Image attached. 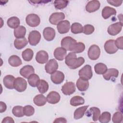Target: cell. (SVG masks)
Segmentation results:
<instances>
[{"instance_id":"cell-1","label":"cell","mask_w":123,"mask_h":123,"mask_svg":"<svg viewBox=\"0 0 123 123\" xmlns=\"http://www.w3.org/2000/svg\"><path fill=\"white\" fill-rule=\"evenodd\" d=\"M61 45L66 50L72 51L75 53L82 52L85 49V45L83 43L77 42L75 39L69 36L63 37Z\"/></svg>"},{"instance_id":"cell-2","label":"cell","mask_w":123,"mask_h":123,"mask_svg":"<svg viewBox=\"0 0 123 123\" xmlns=\"http://www.w3.org/2000/svg\"><path fill=\"white\" fill-rule=\"evenodd\" d=\"M85 62L84 58L81 57L77 58L75 53L71 52L65 58V63L71 69H75L80 67Z\"/></svg>"},{"instance_id":"cell-3","label":"cell","mask_w":123,"mask_h":123,"mask_svg":"<svg viewBox=\"0 0 123 123\" xmlns=\"http://www.w3.org/2000/svg\"><path fill=\"white\" fill-rule=\"evenodd\" d=\"M78 74L80 78L86 80L90 79L93 76L91 66L88 64L86 65L79 71Z\"/></svg>"},{"instance_id":"cell-4","label":"cell","mask_w":123,"mask_h":123,"mask_svg":"<svg viewBox=\"0 0 123 123\" xmlns=\"http://www.w3.org/2000/svg\"><path fill=\"white\" fill-rule=\"evenodd\" d=\"M26 24L30 26L34 27L38 26L40 23L39 17L36 14L31 13L27 15L25 18Z\"/></svg>"},{"instance_id":"cell-5","label":"cell","mask_w":123,"mask_h":123,"mask_svg":"<svg viewBox=\"0 0 123 123\" xmlns=\"http://www.w3.org/2000/svg\"><path fill=\"white\" fill-rule=\"evenodd\" d=\"M88 58L92 60H97L100 54V49L97 45H91L88 49Z\"/></svg>"},{"instance_id":"cell-6","label":"cell","mask_w":123,"mask_h":123,"mask_svg":"<svg viewBox=\"0 0 123 123\" xmlns=\"http://www.w3.org/2000/svg\"><path fill=\"white\" fill-rule=\"evenodd\" d=\"M27 88V82L23 78L18 77L16 78L14 82V88L19 92L25 90Z\"/></svg>"},{"instance_id":"cell-7","label":"cell","mask_w":123,"mask_h":123,"mask_svg":"<svg viewBox=\"0 0 123 123\" xmlns=\"http://www.w3.org/2000/svg\"><path fill=\"white\" fill-rule=\"evenodd\" d=\"M28 39L31 45L36 46L40 40L41 34L37 30H33L29 33Z\"/></svg>"},{"instance_id":"cell-8","label":"cell","mask_w":123,"mask_h":123,"mask_svg":"<svg viewBox=\"0 0 123 123\" xmlns=\"http://www.w3.org/2000/svg\"><path fill=\"white\" fill-rule=\"evenodd\" d=\"M74 83L72 82H67L62 86L61 90L65 95H71L75 91Z\"/></svg>"},{"instance_id":"cell-9","label":"cell","mask_w":123,"mask_h":123,"mask_svg":"<svg viewBox=\"0 0 123 123\" xmlns=\"http://www.w3.org/2000/svg\"><path fill=\"white\" fill-rule=\"evenodd\" d=\"M122 26L123 24L122 22H117L111 24L108 28V33L111 36H116L121 32Z\"/></svg>"},{"instance_id":"cell-10","label":"cell","mask_w":123,"mask_h":123,"mask_svg":"<svg viewBox=\"0 0 123 123\" xmlns=\"http://www.w3.org/2000/svg\"><path fill=\"white\" fill-rule=\"evenodd\" d=\"M104 47L106 52L110 54L116 53L118 49L115 44V40L113 39H110L107 40L105 43Z\"/></svg>"},{"instance_id":"cell-11","label":"cell","mask_w":123,"mask_h":123,"mask_svg":"<svg viewBox=\"0 0 123 123\" xmlns=\"http://www.w3.org/2000/svg\"><path fill=\"white\" fill-rule=\"evenodd\" d=\"M65 18V14L62 12H54L49 18V22L52 25H57Z\"/></svg>"},{"instance_id":"cell-12","label":"cell","mask_w":123,"mask_h":123,"mask_svg":"<svg viewBox=\"0 0 123 123\" xmlns=\"http://www.w3.org/2000/svg\"><path fill=\"white\" fill-rule=\"evenodd\" d=\"M58 68V64L55 59L49 60L45 66V69L47 73L52 74Z\"/></svg>"},{"instance_id":"cell-13","label":"cell","mask_w":123,"mask_h":123,"mask_svg":"<svg viewBox=\"0 0 123 123\" xmlns=\"http://www.w3.org/2000/svg\"><path fill=\"white\" fill-rule=\"evenodd\" d=\"M51 81L55 84H60L64 80V74L60 71H56L52 73L50 76Z\"/></svg>"},{"instance_id":"cell-14","label":"cell","mask_w":123,"mask_h":123,"mask_svg":"<svg viewBox=\"0 0 123 123\" xmlns=\"http://www.w3.org/2000/svg\"><path fill=\"white\" fill-rule=\"evenodd\" d=\"M57 28L60 34L67 33L70 28V23L68 20H63L57 25Z\"/></svg>"},{"instance_id":"cell-15","label":"cell","mask_w":123,"mask_h":123,"mask_svg":"<svg viewBox=\"0 0 123 123\" xmlns=\"http://www.w3.org/2000/svg\"><path fill=\"white\" fill-rule=\"evenodd\" d=\"M100 6V3L98 0H91L86 5V10L88 12H93L98 10L99 9Z\"/></svg>"},{"instance_id":"cell-16","label":"cell","mask_w":123,"mask_h":123,"mask_svg":"<svg viewBox=\"0 0 123 123\" xmlns=\"http://www.w3.org/2000/svg\"><path fill=\"white\" fill-rule=\"evenodd\" d=\"M43 35L45 40L48 41H51L55 38V31L52 27H47L44 29Z\"/></svg>"},{"instance_id":"cell-17","label":"cell","mask_w":123,"mask_h":123,"mask_svg":"<svg viewBox=\"0 0 123 123\" xmlns=\"http://www.w3.org/2000/svg\"><path fill=\"white\" fill-rule=\"evenodd\" d=\"M61 97L60 94L56 91L50 92L47 96V101L52 104H54L58 103L60 100Z\"/></svg>"},{"instance_id":"cell-18","label":"cell","mask_w":123,"mask_h":123,"mask_svg":"<svg viewBox=\"0 0 123 123\" xmlns=\"http://www.w3.org/2000/svg\"><path fill=\"white\" fill-rule=\"evenodd\" d=\"M35 73L33 67L30 65H27L23 67L20 71V74L25 78H28L31 74Z\"/></svg>"},{"instance_id":"cell-19","label":"cell","mask_w":123,"mask_h":123,"mask_svg":"<svg viewBox=\"0 0 123 123\" xmlns=\"http://www.w3.org/2000/svg\"><path fill=\"white\" fill-rule=\"evenodd\" d=\"M49 55L48 53L44 50H40L37 52L36 56V61L40 64H44L48 62Z\"/></svg>"},{"instance_id":"cell-20","label":"cell","mask_w":123,"mask_h":123,"mask_svg":"<svg viewBox=\"0 0 123 123\" xmlns=\"http://www.w3.org/2000/svg\"><path fill=\"white\" fill-rule=\"evenodd\" d=\"M15 78L13 75H7L3 80V83L4 86L9 89H12L14 88V82Z\"/></svg>"},{"instance_id":"cell-21","label":"cell","mask_w":123,"mask_h":123,"mask_svg":"<svg viewBox=\"0 0 123 123\" xmlns=\"http://www.w3.org/2000/svg\"><path fill=\"white\" fill-rule=\"evenodd\" d=\"M102 16L104 19H107L112 15L116 14V11L115 9L109 6L105 7L102 11Z\"/></svg>"},{"instance_id":"cell-22","label":"cell","mask_w":123,"mask_h":123,"mask_svg":"<svg viewBox=\"0 0 123 123\" xmlns=\"http://www.w3.org/2000/svg\"><path fill=\"white\" fill-rule=\"evenodd\" d=\"M66 50L62 47L57 48L54 51V56L55 58L59 61L63 60L66 55Z\"/></svg>"},{"instance_id":"cell-23","label":"cell","mask_w":123,"mask_h":123,"mask_svg":"<svg viewBox=\"0 0 123 123\" xmlns=\"http://www.w3.org/2000/svg\"><path fill=\"white\" fill-rule=\"evenodd\" d=\"M119 75V71L117 69L115 68H110L107 69L106 72L103 74V78L109 81L111 79V77H117Z\"/></svg>"},{"instance_id":"cell-24","label":"cell","mask_w":123,"mask_h":123,"mask_svg":"<svg viewBox=\"0 0 123 123\" xmlns=\"http://www.w3.org/2000/svg\"><path fill=\"white\" fill-rule=\"evenodd\" d=\"M76 86L77 89L80 91H86L89 87V82L87 80L83 79L81 78L78 79Z\"/></svg>"},{"instance_id":"cell-25","label":"cell","mask_w":123,"mask_h":123,"mask_svg":"<svg viewBox=\"0 0 123 123\" xmlns=\"http://www.w3.org/2000/svg\"><path fill=\"white\" fill-rule=\"evenodd\" d=\"M47 101V98L42 94L36 95L33 99L34 103L37 106H43L45 105Z\"/></svg>"},{"instance_id":"cell-26","label":"cell","mask_w":123,"mask_h":123,"mask_svg":"<svg viewBox=\"0 0 123 123\" xmlns=\"http://www.w3.org/2000/svg\"><path fill=\"white\" fill-rule=\"evenodd\" d=\"M26 32V28L25 26L20 25L14 29V35L17 38H21L25 37Z\"/></svg>"},{"instance_id":"cell-27","label":"cell","mask_w":123,"mask_h":123,"mask_svg":"<svg viewBox=\"0 0 123 123\" xmlns=\"http://www.w3.org/2000/svg\"><path fill=\"white\" fill-rule=\"evenodd\" d=\"M7 25L11 28L15 29L20 25V21L19 19L15 16H13L9 18L7 22Z\"/></svg>"},{"instance_id":"cell-28","label":"cell","mask_w":123,"mask_h":123,"mask_svg":"<svg viewBox=\"0 0 123 123\" xmlns=\"http://www.w3.org/2000/svg\"><path fill=\"white\" fill-rule=\"evenodd\" d=\"M88 106V105L84 106L76 109L74 112V118L75 120H78L82 118Z\"/></svg>"},{"instance_id":"cell-29","label":"cell","mask_w":123,"mask_h":123,"mask_svg":"<svg viewBox=\"0 0 123 123\" xmlns=\"http://www.w3.org/2000/svg\"><path fill=\"white\" fill-rule=\"evenodd\" d=\"M9 63L12 67H18L22 63L21 59L17 55H12L8 60Z\"/></svg>"},{"instance_id":"cell-30","label":"cell","mask_w":123,"mask_h":123,"mask_svg":"<svg viewBox=\"0 0 123 123\" xmlns=\"http://www.w3.org/2000/svg\"><path fill=\"white\" fill-rule=\"evenodd\" d=\"M37 88L39 92L41 94L46 92L49 89V84L44 80H40L37 84Z\"/></svg>"},{"instance_id":"cell-31","label":"cell","mask_w":123,"mask_h":123,"mask_svg":"<svg viewBox=\"0 0 123 123\" xmlns=\"http://www.w3.org/2000/svg\"><path fill=\"white\" fill-rule=\"evenodd\" d=\"M28 44V41L26 38H16L14 41V45L15 48L18 49H21L24 48Z\"/></svg>"},{"instance_id":"cell-32","label":"cell","mask_w":123,"mask_h":123,"mask_svg":"<svg viewBox=\"0 0 123 123\" xmlns=\"http://www.w3.org/2000/svg\"><path fill=\"white\" fill-rule=\"evenodd\" d=\"M94 70L97 74H103L107 70V67L103 63H98L95 65Z\"/></svg>"},{"instance_id":"cell-33","label":"cell","mask_w":123,"mask_h":123,"mask_svg":"<svg viewBox=\"0 0 123 123\" xmlns=\"http://www.w3.org/2000/svg\"><path fill=\"white\" fill-rule=\"evenodd\" d=\"M85 100L83 98L79 96H75L71 98L70 104L73 106H77L84 104Z\"/></svg>"},{"instance_id":"cell-34","label":"cell","mask_w":123,"mask_h":123,"mask_svg":"<svg viewBox=\"0 0 123 123\" xmlns=\"http://www.w3.org/2000/svg\"><path fill=\"white\" fill-rule=\"evenodd\" d=\"M33 51L30 49H26L22 52V56L24 61L26 62L30 61L33 57Z\"/></svg>"},{"instance_id":"cell-35","label":"cell","mask_w":123,"mask_h":123,"mask_svg":"<svg viewBox=\"0 0 123 123\" xmlns=\"http://www.w3.org/2000/svg\"><path fill=\"white\" fill-rule=\"evenodd\" d=\"M71 29L72 33L74 34H77L83 32V27L82 25L79 23H74L72 25Z\"/></svg>"},{"instance_id":"cell-36","label":"cell","mask_w":123,"mask_h":123,"mask_svg":"<svg viewBox=\"0 0 123 123\" xmlns=\"http://www.w3.org/2000/svg\"><path fill=\"white\" fill-rule=\"evenodd\" d=\"M12 114L17 117H22L25 115L24 108L21 106H14L12 110Z\"/></svg>"},{"instance_id":"cell-37","label":"cell","mask_w":123,"mask_h":123,"mask_svg":"<svg viewBox=\"0 0 123 123\" xmlns=\"http://www.w3.org/2000/svg\"><path fill=\"white\" fill-rule=\"evenodd\" d=\"M40 80L39 76L35 74H31L28 78V82L30 86L32 87H36L39 81Z\"/></svg>"},{"instance_id":"cell-38","label":"cell","mask_w":123,"mask_h":123,"mask_svg":"<svg viewBox=\"0 0 123 123\" xmlns=\"http://www.w3.org/2000/svg\"><path fill=\"white\" fill-rule=\"evenodd\" d=\"M111 119V114L108 111L103 112L101 115H100L98 120L101 123H108Z\"/></svg>"},{"instance_id":"cell-39","label":"cell","mask_w":123,"mask_h":123,"mask_svg":"<svg viewBox=\"0 0 123 123\" xmlns=\"http://www.w3.org/2000/svg\"><path fill=\"white\" fill-rule=\"evenodd\" d=\"M69 1L67 0H56L54 2V4L55 8L58 10H61L65 8L68 4Z\"/></svg>"},{"instance_id":"cell-40","label":"cell","mask_w":123,"mask_h":123,"mask_svg":"<svg viewBox=\"0 0 123 123\" xmlns=\"http://www.w3.org/2000/svg\"><path fill=\"white\" fill-rule=\"evenodd\" d=\"M89 111L93 114V120L94 122H97L98 119V118L100 115V110L95 107H91L89 109Z\"/></svg>"},{"instance_id":"cell-41","label":"cell","mask_w":123,"mask_h":123,"mask_svg":"<svg viewBox=\"0 0 123 123\" xmlns=\"http://www.w3.org/2000/svg\"><path fill=\"white\" fill-rule=\"evenodd\" d=\"M24 114L26 116H31L35 112L34 108L31 105H26L24 107Z\"/></svg>"},{"instance_id":"cell-42","label":"cell","mask_w":123,"mask_h":123,"mask_svg":"<svg viewBox=\"0 0 123 123\" xmlns=\"http://www.w3.org/2000/svg\"><path fill=\"white\" fill-rule=\"evenodd\" d=\"M123 120V114L120 111H117L114 113L112 117V121L114 123H120Z\"/></svg>"},{"instance_id":"cell-43","label":"cell","mask_w":123,"mask_h":123,"mask_svg":"<svg viewBox=\"0 0 123 123\" xmlns=\"http://www.w3.org/2000/svg\"><path fill=\"white\" fill-rule=\"evenodd\" d=\"M94 27L91 25H86L83 27V32L86 35H89L93 33L94 31Z\"/></svg>"},{"instance_id":"cell-44","label":"cell","mask_w":123,"mask_h":123,"mask_svg":"<svg viewBox=\"0 0 123 123\" xmlns=\"http://www.w3.org/2000/svg\"><path fill=\"white\" fill-rule=\"evenodd\" d=\"M123 37H118L116 40H115V44L118 49H123Z\"/></svg>"},{"instance_id":"cell-45","label":"cell","mask_w":123,"mask_h":123,"mask_svg":"<svg viewBox=\"0 0 123 123\" xmlns=\"http://www.w3.org/2000/svg\"><path fill=\"white\" fill-rule=\"evenodd\" d=\"M107 2L112 6H114L115 7H118L122 4V3L123 2V0H107Z\"/></svg>"},{"instance_id":"cell-46","label":"cell","mask_w":123,"mask_h":123,"mask_svg":"<svg viewBox=\"0 0 123 123\" xmlns=\"http://www.w3.org/2000/svg\"><path fill=\"white\" fill-rule=\"evenodd\" d=\"M14 123V121L13 119L11 117H5L1 122V123Z\"/></svg>"},{"instance_id":"cell-47","label":"cell","mask_w":123,"mask_h":123,"mask_svg":"<svg viewBox=\"0 0 123 123\" xmlns=\"http://www.w3.org/2000/svg\"><path fill=\"white\" fill-rule=\"evenodd\" d=\"M0 112L1 113H2L6 111V110L7 109V106H6V104L2 101L0 102Z\"/></svg>"},{"instance_id":"cell-48","label":"cell","mask_w":123,"mask_h":123,"mask_svg":"<svg viewBox=\"0 0 123 123\" xmlns=\"http://www.w3.org/2000/svg\"><path fill=\"white\" fill-rule=\"evenodd\" d=\"M54 123H66L67 121L65 118H63V117H60L56 118L55 121L53 122Z\"/></svg>"}]
</instances>
